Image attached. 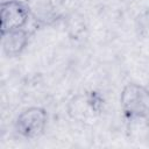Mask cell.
<instances>
[{
  "label": "cell",
  "instance_id": "6da1fadb",
  "mask_svg": "<svg viewBox=\"0 0 149 149\" xmlns=\"http://www.w3.org/2000/svg\"><path fill=\"white\" fill-rule=\"evenodd\" d=\"M120 106L129 120H146L149 118V88L129 83L125 85L120 95Z\"/></svg>",
  "mask_w": 149,
  "mask_h": 149
},
{
  "label": "cell",
  "instance_id": "7a4b0ae2",
  "mask_svg": "<svg viewBox=\"0 0 149 149\" xmlns=\"http://www.w3.org/2000/svg\"><path fill=\"white\" fill-rule=\"evenodd\" d=\"M48 123V113L43 107L31 106L23 109L15 119L14 128L24 139H36L41 136Z\"/></svg>",
  "mask_w": 149,
  "mask_h": 149
},
{
  "label": "cell",
  "instance_id": "3957f363",
  "mask_svg": "<svg viewBox=\"0 0 149 149\" xmlns=\"http://www.w3.org/2000/svg\"><path fill=\"white\" fill-rule=\"evenodd\" d=\"M102 106L101 98L95 92L74 95L68 104V114L80 122L93 121L100 114Z\"/></svg>",
  "mask_w": 149,
  "mask_h": 149
},
{
  "label": "cell",
  "instance_id": "277c9868",
  "mask_svg": "<svg viewBox=\"0 0 149 149\" xmlns=\"http://www.w3.org/2000/svg\"><path fill=\"white\" fill-rule=\"evenodd\" d=\"M30 19L28 7L24 1L7 0L0 5V21H1V35L24 28Z\"/></svg>",
  "mask_w": 149,
  "mask_h": 149
},
{
  "label": "cell",
  "instance_id": "5b68a950",
  "mask_svg": "<svg viewBox=\"0 0 149 149\" xmlns=\"http://www.w3.org/2000/svg\"><path fill=\"white\" fill-rule=\"evenodd\" d=\"M30 19L38 26H50L57 17L56 7L52 0H24Z\"/></svg>",
  "mask_w": 149,
  "mask_h": 149
},
{
  "label": "cell",
  "instance_id": "8992f818",
  "mask_svg": "<svg viewBox=\"0 0 149 149\" xmlns=\"http://www.w3.org/2000/svg\"><path fill=\"white\" fill-rule=\"evenodd\" d=\"M29 31L24 28L12 30L1 35V45L3 54L8 57L19 56L26 49L29 42Z\"/></svg>",
  "mask_w": 149,
  "mask_h": 149
}]
</instances>
